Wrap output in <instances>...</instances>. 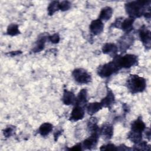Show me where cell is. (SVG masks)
<instances>
[{
	"label": "cell",
	"mask_w": 151,
	"mask_h": 151,
	"mask_svg": "<svg viewBox=\"0 0 151 151\" xmlns=\"http://www.w3.org/2000/svg\"><path fill=\"white\" fill-rule=\"evenodd\" d=\"M150 1H131L125 4V9L130 18L140 17L145 14L147 6H149Z\"/></svg>",
	"instance_id": "1"
},
{
	"label": "cell",
	"mask_w": 151,
	"mask_h": 151,
	"mask_svg": "<svg viewBox=\"0 0 151 151\" xmlns=\"http://www.w3.org/2000/svg\"><path fill=\"white\" fill-rule=\"evenodd\" d=\"M129 90L132 93H137L143 91L146 87V80L137 75H130L127 81Z\"/></svg>",
	"instance_id": "2"
},
{
	"label": "cell",
	"mask_w": 151,
	"mask_h": 151,
	"mask_svg": "<svg viewBox=\"0 0 151 151\" xmlns=\"http://www.w3.org/2000/svg\"><path fill=\"white\" fill-rule=\"evenodd\" d=\"M120 69H121V68L120 67L115 57L113 61L103 65L99 66L97 70V74L100 77L106 78L110 77Z\"/></svg>",
	"instance_id": "3"
},
{
	"label": "cell",
	"mask_w": 151,
	"mask_h": 151,
	"mask_svg": "<svg viewBox=\"0 0 151 151\" xmlns=\"http://www.w3.org/2000/svg\"><path fill=\"white\" fill-rule=\"evenodd\" d=\"M116 58L121 68H130L137 65L138 63L137 57L133 54H126L122 57L116 56Z\"/></svg>",
	"instance_id": "4"
},
{
	"label": "cell",
	"mask_w": 151,
	"mask_h": 151,
	"mask_svg": "<svg viewBox=\"0 0 151 151\" xmlns=\"http://www.w3.org/2000/svg\"><path fill=\"white\" fill-rule=\"evenodd\" d=\"M72 75L74 80L80 84H87L91 81V77L90 74L83 68L75 69Z\"/></svg>",
	"instance_id": "5"
},
{
	"label": "cell",
	"mask_w": 151,
	"mask_h": 151,
	"mask_svg": "<svg viewBox=\"0 0 151 151\" xmlns=\"http://www.w3.org/2000/svg\"><path fill=\"white\" fill-rule=\"evenodd\" d=\"M139 35L140 41L146 48L149 49L150 47L151 36L150 31L149 30L145 25H143L139 29Z\"/></svg>",
	"instance_id": "6"
},
{
	"label": "cell",
	"mask_w": 151,
	"mask_h": 151,
	"mask_svg": "<svg viewBox=\"0 0 151 151\" xmlns=\"http://www.w3.org/2000/svg\"><path fill=\"white\" fill-rule=\"evenodd\" d=\"M84 116V110L82 106L76 105L71 111L70 120L73 122H76L81 120Z\"/></svg>",
	"instance_id": "7"
},
{
	"label": "cell",
	"mask_w": 151,
	"mask_h": 151,
	"mask_svg": "<svg viewBox=\"0 0 151 151\" xmlns=\"http://www.w3.org/2000/svg\"><path fill=\"white\" fill-rule=\"evenodd\" d=\"M104 24L99 19L93 20L90 24L89 29L90 32L94 35H97L101 33L103 31Z\"/></svg>",
	"instance_id": "8"
},
{
	"label": "cell",
	"mask_w": 151,
	"mask_h": 151,
	"mask_svg": "<svg viewBox=\"0 0 151 151\" xmlns=\"http://www.w3.org/2000/svg\"><path fill=\"white\" fill-rule=\"evenodd\" d=\"M145 129H146V125L140 117H138L137 119H136L134 121H133L132 123V124H131L132 132L142 133V132L145 130Z\"/></svg>",
	"instance_id": "9"
},
{
	"label": "cell",
	"mask_w": 151,
	"mask_h": 151,
	"mask_svg": "<svg viewBox=\"0 0 151 151\" xmlns=\"http://www.w3.org/2000/svg\"><path fill=\"white\" fill-rule=\"evenodd\" d=\"M134 21V19L130 17L124 19L122 20L120 28H122V30L125 32L129 33L133 29V25Z\"/></svg>",
	"instance_id": "10"
},
{
	"label": "cell",
	"mask_w": 151,
	"mask_h": 151,
	"mask_svg": "<svg viewBox=\"0 0 151 151\" xmlns=\"http://www.w3.org/2000/svg\"><path fill=\"white\" fill-rule=\"evenodd\" d=\"M62 100L64 104H66V105L73 104L76 101V97L74 94L73 92L65 90L63 93Z\"/></svg>",
	"instance_id": "11"
},
{
	"label": "cell",
	"mask_w": 151,
	"mask_h": 151,
	"mask_svg": "<svg viewBox=\"0 0 151 151\" xmlns=\"http://www.w3.org/2000/svg\"><path fill=\"white\" fill-rule=\"evenodd\" d=\"M87 92L86 89L83 88L81 89L78 94L77 97H76L75 103L76 105L82 106L84 105L87 102Z\"/></svg>",
	"instance_id": "12"
},
{
	"label": "cell",
	"mask_w": 151,
	"mask_h": 151,
	"mask_svg": "<svg viewBox=\"0 0 151 151\" xmlns=\"http://www.w3.org/2000/svg\"><path fill=\"white\" fill-rule=\"evenodd\" d=\"M113 14V9L110 6H106L103 8L99 14V19L102 21H107L110 19Z\"/></svg>",
	"instance_id": "13"
},
{
	"label": "cell",
	"mask_w": 151,
	"mask_h": 151,
	"mask_svg": "<svg viewBox=\"0 0 151 151\" xmlns=\"http://www.w3.org/2000/svg\"><path fill=\"white\" fill-rule=\"evenodd\" d=\"M114 101V96L113 93L111 90H108L107 96L101 100L100 103L103 107H109L110 106Z\"/></svg>",
	"instance_id": "14"
},
{
	"label": "cell",
	"mask_w": 151,
	"mask_h": 151,
	"mask_svg": "<svg viewBox=\"0 0 151 151\" xmlns=\"http://www.w3.org/2000/svg\"><path fill=\"white\" fill-rule=\"evenodd\" d=\"M100 134L107 139H110L113 134V127L109 124H104L100 129Z\"/></svg>",
	"instance_id": "15"
},
{
	"label": "cell",
	"mask_w": 151,
	"mask_h": 151,
	"mask_svg": "<svg viewBox=\"0 0 151 151\" xmlns=\"http://www.w3.org/2000/svg\"><path fill=\"white\" fill-rule=\"evenodd\" d=\"M103 107L101 104L99 102L89 103L87 106V111L88 114L93 115L99 111Z\"/></svg>",
	"instance_id": "16"
},
{
	"label": "cell",
	"mask_w": 151,
	"mask_h": 151,
	"mask_svg": "<svg viewBox=\"0 0 151 151\" xmlns=\"http://www.w3.org/2000/svg\"><path fill=\"white\" fill-rule=\"evenodd\" d=\"M47 36L42 35V37H39L37 41L35 43V45L34 46V48L32 49V51L34 52H38L41 51H42L45 45V43L47 40Z\"/></svg>",
	"instance_id": "17"
},
{
	"label": "cell",
	"mask_w": 151,
	"mask_h": 151,
	"mask_svg": "<svg viewBox=\"0 0 151 151\" xmlns=\"http://www.w3.org/2000/svg\"><path fill=\"white\" fill-rule=\"evenodd\" d=\"M102 51L106 54H115L117 51V47L113 43H106L103 46Z\"/></svg>",
	"instance_id": "18"
},
{
	"label": "cell",
	"mask_w": 151,
	"mask_h": 151,
	"mask_svg": "<svg viewBox=\"0 0 151 151\" xmlns=\"http://www.w3.org/2000/svg\"><path fill=\"white\" fill-rule=\"evenodd\" d=\"M53 126L50 123H44L42 124L38 129V132L41 136H45L52 130Z\"/></svg>",
	"instance_id": "19"
},
{
	"label": "cell",
	"mask_w": 151,
	"mask_h": 151,
	"mask_svg": "<svg viewBox=\"0 0 151 151\" xmlns=\"http://www.w3.org/2000/svg\"><path fill=\"white\" fill-rule=\"evenodd\" d=\"M59 4H60V2L55 1H52L50 3L47 8L48 14L49 15H53L56 11L59 10Z\"/></svg>",
	"instance_id": "20"
},
{
	"label": "cell",
	"mask_w": 151,
	"mask_h": 151,
	"mask_svg": "<svg viewBox=\"0 0 151 151\" xmlns=\"http://www.w3.org/2000/svg\"><path fill=\"white\" fill-rule=\"evenodd\" d=\"M6 33L11 36H15L20 34V31L18 29V25L15 24H10L7 28Z\"/></svg>",
	"instance_id": "21"
},
{
	"label": "cell",
	"mask_w": 151,
	"mask_h": 151,
	"mask_svg": "<svg viewBox=\"0 0 151 151\" xmlns=\"http://www.w3.org/2000/svg\"><path fill=\"white\" fill-rule=\"evenodd\" d=\"M128 138L135 143H137L142 141V133H136L134 132H130L128 135Z\"/></svg>",
	"instance_id": "22"
},
{
	"label": "cell",
	"mask_w": 151,
	"mask_h": 151,
	"mask_svg": "<svg viewBox=\"0 0 151 151\" xmlns=\"http://www.w3.org/2000/svg\"><path fill=\"white\" fill-rule=\"evenodd\" d=\"M136 148L134 149V150H147L150 149L149 145L147 144V143L145 141H140V142L136 143Z\"/></svg>",
	"instance_id": "23"
},
{
	"label": "cell",
	"mask_w": 151,
	"mask_h": 151,
	"mask_svg": "<svg viewBox=\"0 0 151 151\" xmlns=\"http://www.w3.org/2000/svg\"><path fill=\"white\" fill-rule=\"evenodd\" d=\"M71 7V3L68 1H63L59 4V9L62 11L68 10Z\"/></svg>",
	"instance_id": "24"
},
{
	"label": "cell",
	"mask_w": 151,
	"mask_h": 151,
	"mask_svg": "<svg viewBox=\"0 0 151 151\" xmlns=\"http://www.w3.org/2000/svg\"><path fill=\"white\" fill-rule=\"evenodd\" d=\"M14 131H15L14 127H13V126L7 127L6 128H5L4 130V132H3L4 135L6 137H9L11 136L13 134Z\"/></svg>",
	"instance_id": "25"
},
{
	"label": "cell",
	"mask_w": 151,
	"mask_h": 151,
	"mask_svg": "<svg viewBox=\"0 0 151 151\" xmlns=\"http://www.w3.org/2000/svg\"><path fill=\"white\" fill-rule=\"evenodd\" d=\"M48 38L49 39V40L53 44H57V43H58L59 41H60V36L58 34L55 33L51 36H49L48 37Z\"/></svg>",
	"instance_id": "26"
},
{
	"label": "cell",
	"mask_w": 151,
	"mask_h": 151,
	"mask_svg": "<svg viewBox=\"0 0 151 151\" xmlns=\"http://www.w3.org/2000/svg\"><path fill=\"white\" fill-rule=\"evenodd\" d=\"M100 149L101 150H117V147L114 146V145L109 143L106 145L102 146Z\"/></svg>",
	"instance_id": "27"
},
{
	"label": "cell",
	"mask_w": 151,
	"mask_h": 151,
	"mask_svg": "<svg viewBox=\"0 0 151 151\" xmlns=\"http://www.w3.org/2000/svg\"><path fill=\"white\" fill-rule=\"evenodd\" d=\"M81 144H77L76 145L74 146L73 147L70 148V150H81Z\"/></svg>",
	"instance_id": "28"
},
{
	"label": "cell",
	"mask_w": 151,
	"mask_h": 151,
	"mask_svg": "<svg viewBox=\"0 0 151 151\" xmlns=\"http://www.w3.org/2000/svg\"><path fill=\"white\" fill-rule=\"evenodd\" d=\"M22 52L20 51H12L11 52H9L8 54L10 55L12 57H14V56H15V55H19V54H21Z\"/></svg>",
	"instance_id": "29"
},
{
	"label": "cell",
	"mask_w": 151,
	"mask_h": 151,
	"mask_svg": "<svg viewBox=\"0 0 151 151\" xmlns=\"http://www.w3.org/2000/svg\"><path fill=\"white\" fill-rule=\"evenodd\" d=\"M62 132L61 130H58L57 132H55V133H54V138H55V140H56L57 139V138L61 134Z\"/></svg>",
	"instance_id": "30"
}]
</instances>
